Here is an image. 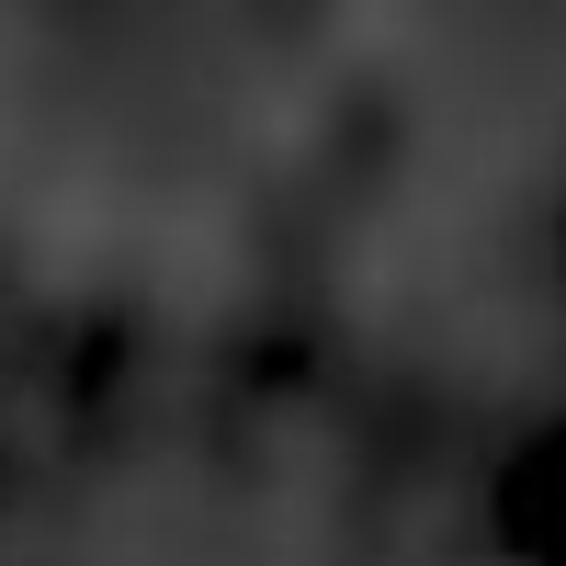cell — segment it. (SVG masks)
Returning a JSON list of instances; mask_svg holds the SVG:
<instances>
[{
	"label": "cell",
	"instance_id": "1",
	"mask_svg": "<svg viewBox=\"0 0 566 566\" xmlns=\"http://www.w3.org/2000/svg\"><path fill=\"white\" fill-rule=\"evenodd\" d=\"M159 283L181 306H216L227 283H239V239H227V216L216 205H193V216H170L159 227Z\"/></svg>",
	"mask_w": 566,
	"mask_h": 566
},
{
	"label": "cell",
	"instance_id": "2",
	"mask_svg": "<svg viewBox=\"0 0 566 566\" xmlns=\"http://www.w3.org/2000/svg\"><path fill=\"white\" fill-rule=\"evenodd\" d=\"M103 239H114L103 193H57V205L34 216V261H45V272H91V261H103Z\"/></svg>",
	"mask_w": 566,
	"mask_h": 566
}]
</instances>
